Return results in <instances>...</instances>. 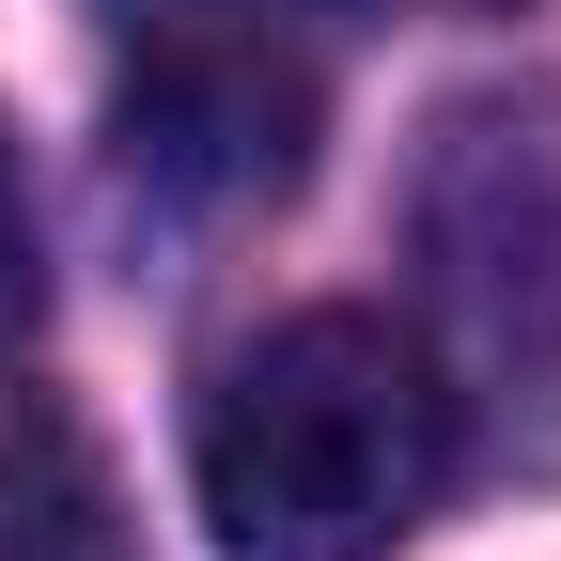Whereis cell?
<instances>
[{"instance_id":"obj_1","label":"cell","mask_w":561,"mask_h":561,"mask_svg":"<svg viewBox=\"0 0 561 561\" xmlns=\"http://www.w3.org/2000/svg\"><path fill=\"white\" fill-rule=\"evenodd\" d=\"M453 453V390L390 312H280L203 390V530L219 561H390Z\"/></svg>"},{"instance_id":"obj_2","label":"cell","mask_w":561,"mask_h":561,"mask_svg":"<svg viewBox=\"0 0 561 561\" xmlns=\"http://www.w3.org/2000/svg\"><path fill=\"white\" fill-rule=\"evenodd\" d=\"M110 140L187 219H250L312 172L328 125V0H94Z\"/></svg>"},{"instance_id":"obj_3","label":"cell","mask_w":561,"mask_h":561,"mask_svg":"<svg viewBox=\"0 0 561 561\" xmlns=\"http://www.w3.org/2000/svg\"><path fill=\"white\" fill-rule=\"evenodd\" d=\"M421 265H437V390L453 437L561 468V157L546 125L468 110L421 172Z\"/></svg>"},{"instance_id":"obj_4","label":"cell","mask_w":561,"mask_h":561,"mask_svg":"<svg viewBox=\"0 0 561 561\" xmlns=\"http://www.w3.org/2000/svg\"><path fill=\"white\" fill-rule=\"evenodd\" d=\"M0 561H125V500L79 453V421L0 405Z\"/></svg>"},{"instance_id":"obj_5","label":"cell","mask_w":561,"mask_h":561,"mask_svg":"<svg viewBox=\"0 0 561 561\" xmlns=\"http://www.w3.org/2000/svg\"><path fill=\"white\" fill-rule=\"evenodd\" d=\"M32 297H47V265H32V203H16V157H0V343L32 328Z\"/></svg>"},{"instance_id":"obj_6","label":"cell","mask_w":561,"mask_h":561,"mask_svg":"<svg viewBox=\"0 0 561 561\" xmlns=\"http://www.w3.org/2000/svg\"><path fill=\"white\" fill-rule=\"evenodd\" d=\"M421 16H500V0H421Z\"/></svg>"}]
</instances>
